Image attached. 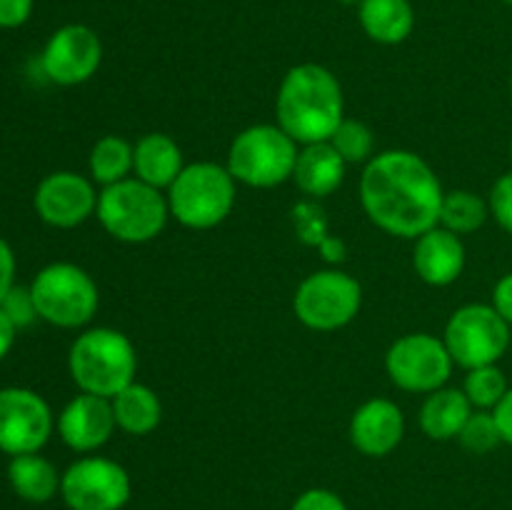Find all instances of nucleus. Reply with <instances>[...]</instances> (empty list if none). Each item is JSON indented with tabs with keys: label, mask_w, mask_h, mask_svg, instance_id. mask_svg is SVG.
<instances>
[{
	"label": "nucleus",
	"mask_w": 512,
	"mask_h": 510,
	"mask_svg": "<svg viewBox=\"0 0 512 510\" xmlns=\"http://www.w3.org/2000/svg\"><path fill=\"white\" fill-rule=\"evenodd\" d=\"M443 343L463 370L498 365L510 348V325L493 303L460 305L445 323Z\"/></svg>",
	"instance_id": "obj_9"
},
{
	"label": "nucleus",
	"mask_w": 512,
	"mask_h": 510,
	"mask_svg": "<svg viewBox=\"0 0 512 510\" xmlns=\"http://www.w3.org/2000/svg\"><path fill=\"white\" fill-rule=\"evenodd\" d=\"M90 180L100 188L120 183L133 175V143L120 135H103L90 148L88 155Z\"/></svg>",
	"instance_id": "obj_24"
},
{
	"label": "nucleus",
	"mask_w": 512,
	"mask_h": 510,
	"mask_svg": "<svg viewBox=\"0 0 512 510\" xmlns=\"http://www.w3.org/2000/svg\"><path fill=\"white\" fill-rule=\"evenodd\" d=\"M340 3H343V5H358V8H360V3H363V0H340Z\"/></svg>",
	"instance_id": "obj_37"
},
{
	"label": "nucleus",
	"mask_w": 512,
	"mask_h": 510,
	"mask_svg": "<svg viewBox=\"0 0 512 510\" xmlns=\"http://www.w3.org/2000/svg\"><path fill=\"white\" fill-rule=\"evenodd\" d=\"M38 318L63 330L85 328L95 318L100 290L93 275L75 263H50L30 283Z\"/></svg>",
	"instance_id": "obj_7"
},
{
	"label": "nucleus",
	"mask_w": 512,
	"mask_h": 510,
	"mask_svg": "<svg viewBox=\"0 0 512 510\" xmlns=\"http://www.w3.org/2000/svg\"><path fill=\"white\" fill-rule=\"evenodd\" d=\"M100 63H103V40L83 23H70L55 30L40 55V65L48 80L65 88L88 83L98 73Z\"/></svg>",
	"instance_id": "obj_13"
},
{
	"label": "nucleus",
	"mask_w": 512,
	"mask_h": 510,
	"mask_svg": "<svg viewBox=\"0 0 512 510\" xmlns=\"http://www.w3.org/2000/svg\"><path fill=\"white\" fill-rule=\"evenodd\" d=\"M95 218L110 238L128 245H143L158 238L170 220L168 198L163 190L138 178L100 188Z\"/></svg>",
	"instance_id": "obj_5"
},
{
	"label": "nucleus",
	"mask_w": 512,
	"mask_h": 510,
	"mask_svg": "<svg viewBox=\"0 0 512 510\" xmlns=\"http://www.w3.org/2000/svg\"><path fill=\"white\" fill-rule=\"evenodd\" d=\"M15 335H18V328H15V325L10 323L8 315L0 310V360L10 353V348H13L15 343Z\"/></svg>",
	"instance_id": "obj_36"
},
{
	"label": "nucleus",
	"mask_w": 512,
	"mask_h": 510,
	"mask_svg": "<svg viewBox=\"0 0 512 510\" xmlns=\"http://www.w3.org/2000/svg\"><path fill=\"white\" fill-rule=\"evenodd\" d=\"M503 3H508V5H512V0H503Z\"/></svg>",
	"instance_id": "obj_40"
},
{
	"label": "nucleus",
	"mask_w": 512,
	"mask_h": 510,
	"mask_svg": "<svg viewBox=\"0 0 512 510\" xmlns=\"http://www.w3.org/2000/svg\"><path fill=\"white\" fill-rule=\"evenodd\" d=\"M458 443L473 455L493 453V450L503 443L493 410H473V415L468 418L465 428L460 430Z\"/></svg>",
	"instance_id": "obj_28"
},
{
	"label": "nucleus",
	"mask_w": 512,
	"mask_h": 510,
	"mask_svg": "<svg viewBox=\"0 0 512 510\" xmlns=\"http://www.w3.org/2000/svg\"><path fill=\"white\" fill-rule=\"evenodd\" d=\"M363 285L345 270H315L300 280L293 295V313L315 333H335L358 318Z\"/></svg>",
	"instance_id": "obj_8"
},
{
	"label": "nucleus",
	"mask_w": 512,
	"mask_h": 510,
	"mask_svg": "<svg viewBox=\"0 0 512 510\" xmlns=\"http://www.w3.org/2000/svg\"><path fill=\"white\" fill-rule=\"evenodd\" d=\"M35 0H0V28H20L28 23Z\"/></svg>",
	"instance_id": "obj_32"
},
{
	"label": "nucleus",
	"mask_w": 512,
	"mask_h": 510,
	"mask_svg": "<svg viewBox=\"0 0 512 510\" xmlns=\"http://www.w3.org/2000/svg\"><path fill=\"white\" fill-rule=\"evenodd\" d=\"M113 405L115 425L118 430L128 435H150L163 420V403L158 393L150 385L133 380L128 388L120 390L115 398H110Z\"/></svg>",
	"instance_id": "obj_22"
},
{
	"label": "nucleus",
	"mask_w": 512,
	"mask_h": 510,
	"mask_svg": "<svg viewBox=\"0 0 512 510\" xmlns=\"http://www.w3.org/2000/svg\"><path fill=\"white\" fill-rule=\"evenodd\" d=\"M130 495V473L105 455H83L60 478V498L70 510H123Z\"/></svg>",
	"instance_id": "obj_11"
},
{
	"label": "nucleus",
	"mask_w": 512,
	"mask_h": 510,
	"mask_svg": "<svg viewBox=\"0 0 512 510\" xmlns=\"http://www.w3.org/2000/svg\"><path fill=\"white\" fill-rule=\"evenodd\" d=\"M290 510H350L348 503L330 488H308L293 500Z\"/></svg>",
	"instance_id": "obj_31"
},
{
	"label": "nucleus",
	"mask_w": 512,
	"mask_h": 510,
	"mask_svg": "<svg viewBox=\"0 0 512 510\" xmlns=\"http://www.w3.org/2000/svg\"><path fill=\"white\" fill-rule=\"evenodd\" d=\"M490 218L488 200L480 198L473 190H450L443 195V205H440V223L445 230L455 235H470L478 233Z\"/></svg>",
	"instance_id": "obj_25"
},
{
	"label": "nucleus",
	"mask_w": 512,
	"mask_h": 510,
	"mask_svg": "<svg viewBox=\"0 0 512 510\" xmlns=\"http://www.w3.org/2000/svg\"><path fill=\"white\" fill-rule=\"evenodd\" d=\"M328 143L338 150L345 165H368L375 158V133L370 130V125H365L363 120L348 118V115Z\"/></svg>",
	"instance_id": "obj_26"
},
{
	"label": "nucleus",
	"mask_w": 512,
	"mask_h": 510,
	"mask_svg": "<svg viewBox=\"0 0 512 510\" xmlns=\"http://www.w3.org/2000/svg\"><path fill=\"white\" fill-rule=\"evenodd\" d=\"M493 415H495V423H498L500 438H503L505 445H510L512 448V388L505 393V398L495 405Z\"/></svg>",
	"instance_id": "obj_35"
},
{
	"label": "nucleus",
	"mask_w": 512,
	"mask_h": 510,
	"mask_svg": "<svg viewBox=\"0 0 512 510\" xmlns=\"http://www.w3.org/2000/svg\"><path fill=\"white\" fill-rule=\"evenodd\" d=\"M55 428L70 450L80 455H93L113 438L118 425H115L113 405L108 398L80 393L65 403L55 420Z\"/></svg>",
	"instance_id": "obj_15"
},
{
	"label": "nucleus",
	"mask_w": 512,
	"mask_h": 510,
	"mask_svg": "<svg viewBox=\"0 0 512 510\" xmlns=\"http://www.w3.org/2000/svg\"><path fill=\"white\" fill-rule=\"evenodd\" d=\"M55 428L48 400L30 388H0V450L10 458L40 453Z\"/></svg>",
	"instance_id": "obj_12"
},
{
	"label": "nucleus",
	"mask_w": 512,
	"mask_h": 510,
	"mask_svg": "<svg viewBox=\"0 0 512 510\" xmlns=\"http://www.w3.org/2000/svg\"><path fill=\"white\" fill-rule=\"evenodd\" d=\"M488 205L490 218H495V223L512 235V170L495 180L488 195Z\"/></svg>",
	"instance_id": "obj_30"
},
{
	"label": "nucleus",
	"mask_w": 512,
	"mask_h": 510,
	"mask_svg": "<svg viewBox=\"0 0 512 510\" xmlns=\"http://www.w3.org/2000/svg\"><path fill=\"white\" fill-rule=\"evenodd\" d=\"M493 308L508 320V325L512 328V270L505 273L503 278L495 283L493 288Z\"/></svg>",
	"instance_id": "obj_34"
},
{
	"label": "nucleus",
	"mask_w": 512,
	"mask_h": 510,
	"mask_svg": "<svg viewBox=\"0 0 512 510\" xmlns=\"http://www.w3.org/2000/svg\"><path fill=\"white\" fill-rule=\"evenodd\" d=\"M345 170H348V165L330 143L300 145L293 183L308 198H328L343 185Z\"/></svg>",
	"instance_id": "obj_19"
},
{
	"label": "nucleus",
	"mask_w": 512,
	"mask_h": 510,
	"mask_svg": "<svg viewBox=\"0 0 512 510\" xmlns=\"http://www.w3.org/2000/svg\"><path fill=\"white\" fill-rule=\"evenodd\" d=\"M68 370L80 393L115 398L138 375V350L115 328H88L73 340Z\"/></svg>",
	"instance_id": "obj_3"
},
{
	"label": "nucleus",
	"mask_w": 512,
	"mask_h": 510,
	"mask_svg": "<svg viewBox=\"0 0 512 510\" xmlns=\"http://www.w3.org/2000/svg\"><path fill=\"white\" fill-rule=\"evenodd\" d=\"M508 390V378L498 365H480V368L465 370L463 393L468 395L475 410H493Z\"/></svg>",
	"instance_id": "obj_27"
},
{
	"label": "nucleus",
	"mask_w": 512,
	"mask_h": 510,
	"mask_svg": "<svg viewBox=\"0 0 512 510\" xmlns=\"http://www.w3.org/2000/svg\"><path fill=\"white\" fill-rule=\"evenodd\" d=\"M360 28L380 45H400L413 35L415 8L410 0H363L358 8Z\"/></svg>",
	"instance_id": "obj_21"
},
{
	"label": "nucleus",
	"mask_w": 512,
	"mask_h": 510,
	"mask_svg": "<svg viewBox=\"0 0 512 510\" xmlns=\"http://www.w3.org/2000/svg\"><path fill=\"white\" fill-rule=\"evenodd\" d=\"M345 120L338 75L320 63L293 65L275 95V123L298 145L328 143Z\"/></svg>",
	"instance_id": "obj_2"
},
{
	"label": "nucleus",
	"mask_w": 512,
	"mask_h": 510,
	"mask_svg": "<svg viewBox=\"0 0 512 510\" xmlns=\"http://www.w3.org/2000/svg\"><path fill=\"white\" fill-rule=\"evenodd\" d=\"M413 268L425 285H453L465 270L463 238L445 230L443 225H435L415 240Z\"/></svg>",
	"instance_id": "obj_17"
},
{
	"label": "nucleus",
	"mask_w": 512,
	"mask_h": 510,
	"mask_svg": "<svg viewBox=\"0 0 512 510\" xmlns=\"http://www.w3.org/2000/svg\"><path fill=\"white\" fill-rule=\"evenodd\" d=\"M0 310L8 315L10 323H13L18 330L28 328V325H33L35 320H38V308H35L30 285L28 288H25V285H13L10 293L0 300Z\"/></svg>",
	"instance_id": "obj_29"
},
{
	"label": "nucleus",
	"mask_w": 512,
	"mask_h": 510,
	"mask_svg": "<svg viewBox=\"0 0 512 510\" xmlns=\"http://www.w3.org/2000/svg\"><path fill=\"white\" fill-rule=\"evenodd\" d=\"M60 478L63 473H58L55 465L40 453L15 455L8 463L10 485L15 495L28 503H48L60 495Z\"/></svg>",
	"instance_id": "obj_23"
},
{
	"label": "nucleus",
	"mask_w": 512,
	"mask_h": 510,
	"mask_svg": "<svg viewBox=\"0 0 512 510\" xmlns=\"http://www.w3.org/2000/svg\"><path fill=\"white\" fill-rule=\"evenodd\" d=\"M510 158H512V140H510Z\"/></svg>",
	"instance_id": "obj_39"
},
{
	"label": "nucleus",
	"mask_w": 512,
	"mask_h": 510,
	"mask_svg": "<svg viewBox=\"0 0 512 510\" xmlns=\"http://www.w3.org/2000/svg\"><path fill=\"white\" fill-rule=\"evenodd\" d=\"M443 183L413 150L375 153L360 175V205L375 228L403 240H418L440 223Z\"/></svg>",
	"instance_id": "obj_1"
},
{
	"label": "nucleus",
	"mask_w": 512,
	"mask_h": 510,
	"mask_svg": "<svg viewBox=\"0 0 512 510\" xmlns=\"http://www.w3.org/2000/svg\"><path fill=\"white\" fill-rule=\"evenodd\" d=\"M473 410L475 408L470 405L463 388H448V385H445V388L425 395L418 415L420 430H423L430 440H438V443L458 440L460 430L465 428V423H468V418L473 415Z\"/></svg>",
	"instance_id": "obj_20"
},
{
	"label": "nucleus",
	"mask_w": 512,
	"mask_h": 510,
	"mask_svg": "<svg viewBox=\"0 0 512 510\" xmlns=\"http://www.w3.org/2000/svg\"><path fill=\"white\" fill-rule=\"evenodd\" d=\"M300 145L278 123H258L240 130L228 148L225 168L238 185L268 190L293 180Z\"/></svg>",
	"instance_id": "obj_6"
},
{
	"label": "nucleus",
	"mask_w": 512,
	"mask_h": 510,
	"mask_svg": "<svg viewBox=\"0 0 512 510\" xmlns=\"http://www.w3.org/2000/svg\"><path fill=\"white\" fill-rule=\"evenodd\" d=\"M15 253L3 238H0V300L10 293V288L15 285Z\"/></svg>",
	"instance_id": "obj_33"
},
{
	"label": "nucleus",
	"mask_w": 512,
	"mask_h": 510,
	"mask_svg": "<svg viewBox=\"0 0 512 510\" xmlns=\"http://www.w3.org/2000/svg\"><path fill=\"white\" fill-rule=\"evenodd\" d=\"M170 218L188 230H213L228 220L238 200V183L225 165L213 160L188 163L165 190Z\"/></svg>",
	"instance_id": "obj_4"
},
{
	"label": "nucleus",
	"mask_w": 512,
	"mask_h": 510,
	"mask_svg": "<svg viewBox=\"0 0 512 510\" xmlns=\"http://www.w3.org/2000/svg\"><path fill=\"white\" fill-rule=\"evenodd\" d=\"M348 438L365 458H385L405 438V415L390 398H370L350 418Z\"/></svg>",
	"instance_id": "obj_16"
},
{
	"label": "nucleus",
	"mask_w": 512,
	"mask_h": 510,
	"mask_svg": "<svg viewBox=\"0 0 512 510\" xmlns=\"http://www.w3.org/2000/svg\"><path fill=\"white\" fill-rule=\"evenodd\" d=\"M510 98H512V75H510Z\"/></svg>",
	"instance_id": "obj_38"
},
{
	"label": "nucleus",
	"mask_w": 512,
	"mask_h": 510,
	"mask_svg": "<svg viewBox=\"0 0 512 510\" xmlns=\"http://www.w3.org/2000/svg\"><path fill=\"white\" fill-rule=\"evenodd\" d=\"M453 368L443 338L433 333L400 335L385 353V373L390 383L405 393L430 395L445 388Z\"/></svg>",
	"instance_id": "obj_10"
},
{
	"label": "nucleus",
	"mask_w": 512,
	"mask_h": 510,
	"mask_svg": "<svg viewBox=\"0 0 512 510\" xmlns=\"http://www.w3.org/2000/svg\"><path fill=\"white\" fill-rule=\"evenodd\" d=\"M98 195L90 175L73 173V170H55L45 175L33 195V205L38 218L50 228L70 230L93 218L98 210Z\"/></svg>",
	"instance_id": "obj_14"
},
{
	"label": "nucleus",
	"mask_w": 512,
	"mask_h": 510,
	"mask_svg": "<svg viewBox=\"0 0 512 510\" xmlns=\"http://www.w3.org/2000/svg\"><path fill=\"white\" fill-rule=\"evenodd\" d=\"M183 148L168 133H145L133 143V178L168 190L185 168Z\"/></svg>",
	"instance_id": "obj_18"
}]
</instances>
